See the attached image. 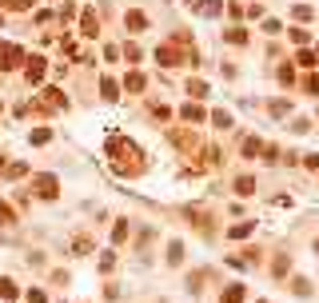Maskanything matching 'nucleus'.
<instances>
[{
	"mask_svg": "<svg viewBox=\"0 0 319 303\" xmlns=\"http://www.w3.org/2000/svg\"><path fill=\"white\" fill-rule=\"evenodd\" d=\"M16 60H20L16 48H0V64H16Z\"/></svg>",
	"mask_w": 319,
	"mask_h": 303,
	"instance_id": "f257e3e1",
	"label": "nucleus"
}]
</instances>
